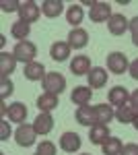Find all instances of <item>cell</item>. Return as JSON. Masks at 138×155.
<instances>
[{"label":"cell","mask_w":138,"mask_h":155,"mask_svg":"<svg viewBox=\"0 0 138 155\" xmlns=\"http://www.w3.org/2000/svg\"><path fill=\"white\" fill-rule=\"evenodd\" d=\"M35 155H39V153H35Z\"/></svg>","instance_id":"cell-38"},{"label":"cell","mask_w":138,"mask_h":155,"mask_svg":"<svg viewBox=\"0 0 138 155\" xmlns=\"http://www.w3.org/2000/svg\"><path fill=\"white\" fill-rule=\"evenodd\" d=\"M132 124H134V128L138 130V114H136V118H134V122H132Z\"/></svg>","instance_id":"cell-36"},{"label":"cell","mask_w":138,"mask_h":155,"mask_svg":"<svg viewBox=\"0 0 138 155\" xmlns=\"http://www.w3.org/2000/svg\"><path fill=\"white\" fill-rule=\"evenodd\" d=\"M35 132L33 124H19V128L14 130V139H17V145L19 147H31L35 143Z\"/></svg>","instance_id":"cell-4"},{"label":"cell","mask_w":138,"mask_h":155,"mask_svg":"<svg viewBox=\"0 0 138 155\" xmlns=\"http://www.w3.org/2000/svg\"><path fill=\"white\" fill-rule=\"evenodd\" d=\"M122 155H138V145L136 143H128L122 149Z\"/></svg>","instance_id":"cell-33"},{"label":"cell","mask_w":138,"mask_h":155,"mask_svg":"<svg viewBox=\"0 0 138 155\" xmlns=\"http://www.w3.org/2000/svg\"><path fill=\"white\" fill-rule=\"evenodd\" d=\"M0 155H4V153H0Z\"/></svg>","instance_id":"cell-39"},{"label":"cell","mask_w":138,"mask_h":155,"mask_svg":"<svg viewBox=\"0 0 138 155\" xmlns=\"http://www.w3.org/2000/svg\"><path fill=\"white\" fill-rule=\"evenodd\" d=\"M25 79H29V81H43L46 79V68H43V64L41 62H37V60H33V62H29V64H25Z\"/></svg>","instance_id":"cell-15"},{"label":"cell","mask_w":138,"mask_h":155,"mask_svg":"<svg viewBox=\"0 0 138 155\" xmlns=\"http://www.w3.org/2000/svg\"><path fill=\"white\" fill-rule=\"evenodd\" d=\"M107 68H109V72H114V74H124V72L130 68V62H128L126 54H122V52H111V54L107 56Z\"/></svg>","instance_id":"cell-3"},{"label":"cell","mask_w":138,"mask_h":155,"mask_svg":"<svg viewBox=\"0 0 138 155\" xmlns=\"http://www.w3.org/2000/svg\"><path fill=\"white\" fill-rule=\"evenodd\" d=\"M87 79H89V87L91 89H101L107 85V71L101 68V66H93L91 72L87 74Z\"/></svg>","instance_id":"cell-11"},{"label":"cell","mask_w":138,"mask_h":155,"mask_svg":"<svg viewBox=\"0 0 138 155\" xmlns=\"http://www.w3.org/2000/svg\"><path fill=\"white\" fill-rule=\"evenodd\" d=\"M0 6H2V11L4 12H19V6H21V2L19 0H2L0 2Z\"/></svg>","instance_id":"cell-30"},{"label":"cell","mask_w":138,"mask_h":155,"mask_svg":"<svg viewBox=\"0 0 138 155\" xmlns=\"http://www.w3.org/2000/svg\"><path fill=\"white\" fill-rule=\"evenodd\" d=\"M12 89H14V85L8 77H4V79H0V97L2 99H6V97L12 93Z\"/></svg>","instance_id":"cell-28"},{"label":"cell","mask_w":138,"mask_h":155,"mask_svg":"<svg viewBox=\"0 0 138 155\" xmlns=\"http://www.w3.org/2000/svg\"><path fill=\"white\" fill-rule=\"evenodd\" d=\"M101 149H103L105 155H122V149H124V145L120 139H115V137H109L103 145H101Z\"/></svg>","instance_id":"cell-26"},{"label":"cell","mask_w":138,"mask_h":155,"mask_svg":"<svg viewBox=\"0 0 138 155\" xmlns=\"http://www.w3.org/2000/svg\"><path fill=\"white\" fill-rule=\"evenodd\" d=\"M39 12H41V8L35 4L33 0H25V2H21V6H19V19L31 25L33 21L39 19Z\"/></svg>","instance_id":"cell-5"},{"label":"cell","mask_w":138,"mask_h":155,"mask_svg":"<svg viewBox=\"0 0 138 155\" xmlns=\"http://www.w3.org/2000/svg\"><path fill=\"white\" fill-rule=\"evenodd\" d=\"M95 118H97V124H107V122H111V118H115L114 106H107V104L95 106Z\"/></svg>","instance_id":"cell-22"},{"label":"cell","mask_w":138,"mask_h":155,"mask_svg":"<svg viewBox=\"0 0 138 155\" xmlns=\"http://www.w3.org/2000/svg\"><path fill=\"white\" fill-rule=\"evenodd\" d=\"M12 54H14V58L19 60V62H23V64H29V62H33L35 56H37V46H35L33 41H19L14 50H12Z\"/></svg>","instance_id":"cell-1"},{"label":"cell","mask_w":138,"mask_h":155,"mask_svg":"<svg viewBox=\"0 0 138 155\" xmlns=\"http://www.w3.org/2000/svg\"><path fill=\"white\" fill-rule=\"evenodd\" d=\"M82 155H91V153H82Z\"/></svg>","instance_id":"cell-37"},{"label":"cell","mask_w":138,"mask_h":155,"mask_svg":"<svg viewBox=\"0 0 138 155\" xmlns=\"http://www.w3.org/2000/svg\"><path fill=\"white\" fill-rule=\"evenodd\" d=\"M76 122L82 124V126H89L93 128L95 124H97V118H95V107L91 106H81L76 110Z\"/></svg>","instance_id":"cell-17"},{"label":"cell","mask_w":138,"mask_h":155,"mask_svg":"<svg viewBox=\"0 0 138 155\" xmlns=\"http://www.w3.org/2000/svg\"><path fill=\"white\" fill-rule=\"evenodd\" d=\"M6 116L11 122H19V124H25V118H27V107L25 104L21 101H14L8 106V112H6Z\"/></svg>","instance_id":"cell-21"},{"label":"cell","mask_w":138,"mask_h":155,"mask_svg":"<svg viewBox=\"0 0 138 155\" xmlns=\"http://www.w3.org/2000/svg\"><path fill=\"white\" fill-rule=\"evenodd\" d=\"M111 134H109V126L107 124H95L93 128H89V139H91V143L93 145H101L109 139Z\"/></svg>","instance_id":"cell-16"},{"label":"cell","mask_w":138,"mask_h":155,"mask_svg":"<svg viewBox=\"0 0 138 155\" xmlns=\"http://www.w3.org/2000/svg\"><path fill=\"white\" fill-rule=\"evenodd\" d=\"M37 153L39 155H56V145L52 141H41L37 145Z\"/></svg>","instance_id":"cell-29"},{"label":"cell","mask_w":138,"mask_h":155,"mask_svg":"<svg viewBox=\"0 0 138 155\" xmlns=\"http://www.w3.org/2000/svg\"><path fill=\"white\" fill-rule=\"evenodd\" d=\"M107 29H109V33H111V35H124L128 29H130V21H128L124 15L114 12V15H111V19L107 21Z\"/></svg>","instance_id":"cell-7"},{"label":"cell","mask_w":138,"mask_h":155,"mask_svg":"<svg viewBox=\"0 0 138 155\" xmlns=\"http://www.w3.org/2000/svg\"><path fill=\"white\" fill-rule=\"evenodd\" d=\"M43 89H46V93L60 95V93L66 89V79H64L60 72H47L46 79H43Z\"/></svg>","instance_id":"cell-2"},{"label":"cell","mask_w":138,"mask_h":155,"mask_svg":"<svg viewBox=\"0 0 138 155\" xmlns=\"http://www.w3.org/2000/svg\"><path fill=\"white\" fill-rule=\"evenodd\" d=\"M37 107H39V112H52V110H56L58 95H54V93H41V95L37 97Z\"/></svg>","instance_id":"cell-24"},{"label":"cell","mask_w":138,"mask_h":155,"mask_svg":"<svg viewBox=\"0 0 138 155\" xmlns=\"http://www.w3.org/2000/svg\"><path fill=\"white\" fill-rule=\"evenodd\" d=\"M81 145H82V141L76 132H64L60 137V149L66 151V153H76L81 149Z\"/></svg>","instance_id":"cell-8"},{"label":"cell","mask_w":138,"mask_h":155,"mask_svg":"<svg viewBox=\"0 0 138 155\" xmlns=\"http://www.w3.org/2000/svg\"><path fill=\"white\" fill-rule=\"evenodd\" d=\"M115 118H117V122H122V124H130V122H134V118H136V110L128 101L126 106L115 110Z\"/></svg>","instance_id":"cell-25"},{"label":"cell","mask_w":138,"mask_h":155,"mask_svg":"<svg viewBox=\"0 0 138 155\" xmlns=\"http://www.w3.org/2000/svg\"><path fill=\"white\" fill-rule=\"evenodd\" d=\"M128 71H130V77H132L134 81H138V58L134 60V62H130V68H128Z\"/></svg>","instance_id":"cell-34"},{"label":"cell","mask_w":138,"mask_h":155,"mask_svg":"<svg viewBox=\"0 0 138 155\" xmlns=\"http://www.w3.org/2000/svg\"><path fill=\"white\" fill-rule=\"evenodd\" d=\"M11 137V126H8V122H0V141H6Z\"/></svg>","instance_id":"cell-32"},{"label":"cell","mask_w":138,"mask_h":155,"mask_svg":"<svg viewBox=\"0 0 138 155\" xmlns=\"http://www.w3.org/2000/svg\"><path fill=\"white\" fill-rule=\"evenodd\" d=\"M62 11H64V2H62V0H43V2H41V12H43L46 17H50V19L60 17Z\"/></svg>","instance_id":"cell-20"},{"label":"cell","mask_w":138,"mask_h":155,"mask_svg":"<svg viewBox=\"0 0 138 155\" xmlns=\"http://www.w3.org/2000/svg\"><path fill=\"white\" fill-rule=\"evenodd\" d=\"M17 62H19V60L14 58V54L2 52V54H0V79L11 77V72H14V68H17Z\"/></svg>","instance_id":"cell-18"},{"label":"cell","mask_w":138,"mask_h":155,"mask_svg":"<svg viewBox=\"0 0 138 155\" xmlns=\"http://www.w3.org/2000/svg\"><path fill=\"white\" fill-rule=\"evenodd\" d=\"M107 99H109V106L122 107V106H126L128 101H130V93H128V89H126V87L117 85V87H114V89L109 91Z\"/></svg>","instance_id":"cell-12"},{"label":"cell","mask_w":138,"mask_h":155,"mask_svg":"<svg viewBox=\"0 0 138 155\" xmlns=\"http://www.w3.org/2000/svg\"><path fill=\"white\" fill-rule=\"evenodd\" d=\"M82 17H85L82 6H79V4H72V6H68V11H66V21H68L72 27H76V25L81 23Z\"/></svg>","instance_id":"cell-27"},{"label":"cell","mask_w":138,"mask_h":155,"mask_svg":"<svg viewBox=\"0 0 138 155\" xmlns=\"http://www.w3.org/2000/svg\"><path fill=\"white\" fill-rule=\"evenodd\" d=\"M68 44H70V48H74V50H82L89 44V33L85 29H81V27H74L68 33Z\"/></svg>","instance_id":"cell-14"},{"label":"cell","mask_w":138,"mask_h":155,"mask_svg":"<svg viewBox=\"0 0 138 155\" xmlns=\"http://www.w3.org/2000/svg\"><path fill=\"white\" fill-rule=\"evenodd\" d=\"M91 68H93V66H91L89 56H74V58L70 60V72L76 74V77H81V74H89Z\"/></svg>","instance_id":"cell-13"},{"label":"cell","mask_w":138,"mask_h":155,"mask_svg":"<svg viewBox=\"0 0 138 155\" xmlns=\"http://www.w3.org/2000/svg\"><path fill=\"white\" fill-rule=\"evenodd\" d=\"M130 31H132V41H134V46L138 48V17H134L130 21Z\"/></svg>","instance_id":"cell-31"},{"label":"cell","mask_w":138,"mask_h":155,"mask_svg":"<svg viewBox=\"0 0 138 155\" xmlns=\"http://www.w3.org/2000/svg\"><path fill=\"white\" fill-rule=\"evenodd\" d=\"M130 104H132V107L136 110V114H138V89L132 93V95H130Z\"/></svg>","instance_id":"cell-35"},{"label":"cell","mask_w":138,"mask_h":155,"mask_svg":"<svg viewBox=\"0 0 138 155\" xmlns=\"http://www.w3.org/2000/svg\"><path fill=\"white\" fill-rule=\"evenodd\" d=\"M70 50L72 48H70L68 41H56L50 48V56H52V60H56V62H64V60H68Z\"/></svg>","instance_id":"cell-19"},{"label":"cell","mask_w":138,"mask_h":155,"mask_svg":"<svg viewBox=\"0 0 138 155\" xmlns=\"http://www.w3.org/2000/svg\"><path fill=\"white\" fill-rule=\"evenodd\" d=\"M33 128L37 134H50L54 128V118L50 112H39V116L33 120Z\"/></svg>","instance_id":"cell-9"},{"label":"cell","mask_w":138,"mask_h":155,"mask_svg":"<svg viewBox=\"0 0 138 155\" xmlns=\"http://www.w3.org/2000/svg\"><path fill=\"white\" fill-rule=\"evenodd\" d=\"M29 33H31V25L25 23V21H14L11 27V35L14 37V39H19V41H25L27 37H29Z\"/></svg>","instance_id":"cell-23"},{"label":"cell","mask_w":138,"mask_h":155,"mask_svg":"<svg viewBox=\"0 0 138 155\" xmlns=\"http://www.w3.org/2000/svg\"><path fill=\"white\" fill-rule=\"evenodd\" d=\"M111 6L107 2H93L91 11H89V17H91L93 23H103V21H109L111 19Z\"/></svg>","instance_id":"cell-6"},{"label":"cell","mask_w":138,"mask_h":155,"mask_svg":"<svg viewBox=\"0 0 138 155\" xmlns=\"http://www.w3.org/2000/svg\"><path fill=\"white\" fill-rule=\"evenodd\" d=\"M93 97V89L91 87H85V85H79V87H74V91L70 93V99H72V104L74 106H89V101H91Z\"/></svg>","instance_id":"cell-10"}]
</instances>
